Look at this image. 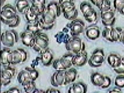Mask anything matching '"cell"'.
I'll list each match as a JSON object with an SVG mask.
<instances>
[{"label": "cell", "instance_id": "cell-36", "mask_svg": "<svg viewBox=\"0 0 124 93\" xmlns=\"http://www.w3.org/2000/svg\"><path fill=\"white\" fill-rule=\"evenodd\" d=\"M113 6L114 9L120 14L124 8V0H114Z\"/></svg>", "mask_w": 124, "mask_h": 93}, {"label": "cell", "instance_id": "cell-51", "mask_svg": "<svg viewBox=\"0 0 124 93\" xmlns=\"http://www.w3.org/2000/svg\"><path fill=\"white\" fill-rule=\"evenodd\" d=\"M46 93H60V90H58L57 88H48L46 91Z\"/></svg>", "mask_w": 124, "mask_h": 93}, {"label": "cell", "instance_id": "cell-55", "mask_svg": "<svg viewBox=\"0 0 124 93\" xmlns=\"http://www.w3.org/2000/svg\"><path fill=\"white\" fill-rule=\"evenodd\" d=\"M120 14H121V15H124V9L122 10V11H121V13H120Z\"/></svg>", "mask_w": 124, "mask_h": 93}, {"label": "cell", "instance_id": "cell-27", "mask_svg": "<svg viewBox=\"0 0 124 93\" xmlns=\"http://www.w3.org/2000/svg\"><path fill=\"white\" fill-rule=\"evenodd\" d=\"M13 57H14V59H13L12 65H16L18 64H22V63H24L23 62V58L22 54L20 52L19 49L13 50Z\"/></svg>", "mask_w": 124, "mask_h": 93}, {"label": "cell", "instance_id": "cell-41", "mask_svg": "<svg viewBox=\"0 0 124 93\" xmlns=\"http://www.w3.org/2000/svg\"><path fill=\"white\" fill-rule=\"evenodd\" d=\"M115 73L117 74H124V58L122 57V63L117 68L112 69Z\"/></svg>", "mask_w": 124, "mask_h": 93}, {"label": "cell", "instance_id": "cell-40", "mask_svg": "<svg viewBox=\"0 0 124 93\" xmlns=\"http://www.w3.org/2000/svg\"><path fill=\"white\" fill-rule=\"evenodd\" d=\"M20 22H21V18H20L19 16L17 14L16 16L13 19L12 22L8 26L11 28H15L16 27L18 26L20 24Z\"/></svg>", "mask_w": 124, "mask_h": 93}, {"label": "cell", "instance_id": "cell-2", "mask_svg": "<svg viewBox=\"0 0 124 93\" xmlns=\"http://www.w3.org/2000/svg\"><path fill=\"white\" fill-rule=\"evenodd\" d=\"M17 15L16 9L11 4H5L1 11V21L4 24L8 26Z\"/></svg>", "mask_w": 124, "mask_h": 93}, {"label": "cell", "instance_id": "cell-16", "mask_svg": "<svg viewBox=\"0 0 124 93\" xmlns=\"http://www.w3.org/2000/svg\"><path fill=\"white\" fill-rule=\"evenodd\" d=\"M105 81V76L98 72L93 73L90 76V81L93 86L101 88Z\"/></svg>", "mask_w": 124, "mask_h": 93}, {"label": "cell", "instance_id": "cell-38", "mask_svg": "<svg viewBox=\"0 0 124 93\" xmlns=\"http://www.w3.org/2000/svg\"><path fill=\"white\" fill-rule=\"evenodd\" d=\"M53 67L56 71H66V69L65 68L64 66L63 65L60 59H55L53 62Z\"/></svg>", "mask_w": 124, "mask_h": 93}, {"label": "cell", "instance_id": "cell-10", "mask_svg": "<svg viewBox=\"0 0 124 93\" xmlns=\"http://www.w3.org/2000/svg\"><path fill=\"white\" fill-rule=\"evenodd\" d=\"M20 37L22 44L26 47L31 48L33 47L35 43V36L31 33L26 30L20 34Z\"/></svg>", "mask_w": 124, "mask_h": 93}, {"label": "cell", "instance_id": "cell-8", "mask_svg": "<svg viewBox=\"0 0 124 93\" xmlns=\"http://www.w3.org/2000/svg\"><path fill=\"white\" fill-rule=\"evenodd\" d=\"M13 59V52L12 50L9 48H4L1 50V64L3 66H9L12 65Z\"/></svg>", "mask_w": 124, "mask_h": 93}, {"label": "cell", "instance_id": "cell-37", "mask_svg": "<svg viewBox=\"0 0 124 93\" xmlns=\"http://www.w3.org/2000/svg\"><path fill=\"white\" fill-rule=\"evenodd\" d=\"M84 18L88 23L93 24L96 23L97 22L98 19L97 13L96 11H94V12L92 13V14H90L89 15H88L86 17H84Z\"/></svg>", "mask_w": 124, "mask_h": 93}, {"label": "cell", "instance_id": "cell-49", "mask_svg": "<svg viewBox=\"0 0 124 93\" xmlns=\"http://www.w3.org/2000/svg\"><path fill=\"white\" fill-rule=\"evenodd\" d=\"M108 93H121L122 92V90H121V88H119V87L115 86L114 88H111V90H109L108 91Z\"/></svg>", "mask_w": 124, "mask_h": 93}, {"label": "cell", "instance_id": "cell-43", "mask_svg": "<svg viewBox=\"0 0 124 93\" xmlns=\"http://www.w3.org/2000/svg\"><path fill=\"white\" fill-rule=\"evenodd\" d=\"M116 18H114L112 19L108 20V21H101L102 24L105 26H113L114 25Z\"/></svg>", "mask_w": 124, "mask_h": 93}, {"label": "cell", "instance_id": "cell-19", "mask_svg": "<svg viewBox=\"0 0 124 93\" xmlns=\"http://www.w3.org/2000/svg\"><path fill=\"white\" fill-rule=\"evenodd\" d=\"M17 79L19 84H21V85L23 87L26 85L31 81H33L30 78L29 73L25 69L19 73L17 76Z\"/></svg>", "mask_w": 124, "mask_h": 93}, {"label": "cell", "instance_id": "cell-14", "mask_svg": "<svg viewBox=\"0 0 124 93\" xmlns=\"http://www.w3.org/2000/svg\"><path fill=\"white\" fill-rule=\"evenodd\" d=\"M46 10L57 18L60 16L61 14H62L61 8L60 4L55 1L50 2L47 5Z\"/></svg>", "mask_w": 124, "mask_h": 93}, {"label": "cell", "instance_id": "cell-4", "mask_svg": "<svg viewBox=\"0 0 124 93\" xmlns=\"http://www.w3.org/2000/svg\"><path fill=\"white\" fill-rule=\"evenodd\" d=\"M18 34L15 30H6L1 34V40L4 47L11 48L18 42Z\"/></svg>", "mask_w": 124, "mask_h": 93}, {"label": "cell", "instance_id": "cell-15", "mask_svg": "<svg viewBox=\"0 0 124 93\" xmlns=\"http://www.w3.org/2000/svg\"><path fill=\"white\" fill-rule=\"evenodd\" d=\"M122 57L116 54H110L107 57V63L112 69L117 68L122 63Z\"/></svg>", "mask_w": 124, "mask_h": 93}, {"label": "cell", "instance_id": "cell-32", "mask_svg": "<svg viewBox=\"0 0 124 93\" xmlns=\"http://www.w3.org/2000/svg\"><path fill=\"white\" fill-rule=\"evenodd\" d=\"M31 7L34 12L39 16H41L43 15V13L46 11V8H47L46 5H32V4H31Z\"/></svg>", "mask_w": 124, "mask_h": 93}, {"label": "cell", "instance_id": "cell-11", "mask_svg": "<svg viewBox=\"0 0 124 93\" xmlns=\"http://www.w3.org/2000/svg\"><path fill=\"white\" fill-rule=\"evenodd\" d=\"M87 62H88V56L86 51L74 55L73 63L75 66L82 67L86 65Z\"/></svg>", "mask_w": 124, "mask_h": 93}, {"label": "cell", "instance_id": "cell-31", "mask_svg": "<svg viewBox=\"0 0 124 93\" xmlns=\"http://www.w3.org/2000/svg\"><path fill=\"white\" fill-rule=\"evenodd\" d=\"M63 15L66 19L72 21L77 18L78 15V11L76 9V8H75L69 12L63 14Z\"/></svg>", "mask_w": 124, "mask_h": 93}, {"label": "cell", "instance_id": "cell-48", "mask_svg": "<svg viewBox=\"0 0 124 93\" xmlns=\"http://www.w3.org/2000/svg\"><path fill=\"white\" fill-rule=\"evenodd\" d=\"M18 49L20 51V52H21V54H22L23 58V62H26V61L27 59V52H26L25 50L22 49V48H18Z\"/></svg>", "mask_w": 124, "mask_h": 93}, {"label": "cell", "instance_id": "cell-25", "mask_svg": "<svg viewBox=\"0 0 124 93\" xmlns=\"http://www.w3.org/2000/svg\"><path fill=\"white\" fill-rule=\"evenodd\" d=\"M26 30L31 33L34 36L37 35L42 31V29L40 27L39 22H37L33 23H27L26 28Z\"/></svg>", "mask_w": 124, "mask_h": 93}, {"label": "cell", "instance_id": "cell-6", "mask_svg": "<svg viewBox=\"0 0 124 93\" xmlns=\"http://www.w3.org/2000/svg\"><path fill=\"white\" fill-rule=\"evenodd\" d=\"M66 26L70 29V34L72 37L79 36L83 33L86 29L85 23L82 20L77 19L72 21Z\"/></svg>", "mask_w": 124, "mask_h": 93}, {"label": "cell", "instance_id": "cell-18", "mask_svg": "<svg viewBox=\"0 0 124 93\" xmlns=\"http://www.w3.org/2000/svg\"><path fill=\"white\" fill-rule=\"evenodd\" d=\"M87 91V87L84 83L78 82L73 83L69 88L68 93H86Z\"/></svg>", "mask_w": 124, "mask_h": 93}, {"label": "cell", "instance_id": "cell-5", "mask_svg": "<svg viewBox=\"0 0 124 93\" xmlns=\"http://www.w3.org/2000/svg\"><path fill=\"white\" fill-rule=\"evenodd\" d=\"M106 56L102 49H96L93 51L90 58L88 60V64L91 67L99 68L104 62Z\"/></svg>", "mask_w": 124, "mask_h": 93}, {"label": "cell", "instance_id": "cell-42", "mask_svg": "<svg viewBox=\"0 0 124 93\" xmlns=\"http://www.w3.org/2000/svg\"><path fill=\"white\" fill-rule=\"evenodd\" d=\"M111 85V79L109 77L107 76H105V81L104 83L103 86L101 87V88L105 89V88H108Z\"/></svg>", "mask_w": 124, "mask_h": 93}, {"label": "cell", "instance_id": "cell-7", "mask_svg": "<svg viewBox=\"0 0 124 93\" xmlns=\"http://www.w3.org/2000/svg\"><path fill=\"white\" fill-rule=\"evenodd\" d=\"M65 72V71H56L51 76L50 83L53 87L58 88V87L66 86Z\"/></svg>", "mask_w": 124, "mask_h": 93}, {"label": "cell", "instance_id": "cell-1", "mask_svg": "<svg viewBox=\"0 0 124 93\" xmlns=\"http://www.w3.org/2000/svg\"><path fill=\"white\" fill-rule=\"evenodd\" d=\"M66 50L73 54H77L85 51V44L78 36L71 37L65 44Z\"/></svg>", "mask_w": 124, "mask_h": 93}, {"label": "cell", "instance_id": "cell-24", "mask_svg": "<svg viewBox=\"0 0 124 93\" xmlns=\"http://www.w3.org/2000/svg\"><path fill=\"white\" fill-rule=\"evenodd\" d=\"M80 11L83 14V17H86L94 12L95 9L90 3L87 2H83L80 4Z\"/></svg>", "mask_w": 124, "mask_h": 93}, {"label": "cell", "instance_id": "cell-29", "mask_svg": "<svg viewBox=\"0 0 124 93\" xmlns=\"http://www.w3.org/2000/svg\"><path fill=\"white\" fill-rule=\"evenodd\" d=\"M113 26H105L102 31V36L108 42L113 43L111 38V31Z\"/></svg>", "mask_w": 124, "mask_h": 93}, {"label": "cell", "instance_id": "cell-17", "mask_svg": "<svg viewBox=\"0 0 124 93\" xmlns=\"http://www.w3.org/2000/svg\"><path fill=\"white\" fill-rule=\"evenodd\" d=\"M78 72L76 69L70 68L66 70L65 72V86L73 83L77 78Z\"/></svg>", "mask_w": 124, "mask_h": 93}, {"label": "cell", "instance_id": "cell-3", "mask_svg": "<svg viewBox=\"0 0 124 93\" xmlns=\"http://www.w3.org/2000/svg\"><path fill=\"white\" fill-rule=\"evenodd\" d=\"M49 45V38L47 34L44 33L40 32L35 36V43L33 50L35 52L41 54L43 51L48 48Z\"/></svg>", "mask_w": 124, "mask_h": 93}, {"label": "cell", "instance_id": "cell-20", "mask_svg": "<svg viewBox=\"0 0 124 93\" xmlns=\"http://www.w3.org/2000/svg\"><path fill=\"white\" fill-rule=\"evenodd\" d=\"M57 18L53 16L52 14L49 13L47 10L43 13L42 15L40 16L39 18V21L40 22L44 23L46 25H55V21Z\"/></svg>", "mask_w": 124, "mask_h": 93}, {"label": "cell", "instance_id": "cell-39", "mask_svg": "<svg viewBox=\"0 0 124 93\" xmlns=\"http://www.w3.org/2000/svg\"><path fill=\"white\" fill-rule=\"evenodd\" d=\"M100 12H103V11H108V10L111 9V1L109 0H104L103 4L99 8Z\"/></svg>", "mask_w": 124, "mask_h": 93}, {"label": "cell", "instance_id": "cell-26", "mask_svg": "<svg viewBox=\"0 0 124 93\" xmlns=\"http://www.w3.org/2000/svg\"><path fill=\"white\" fill-rule=\"evenodd\" d=\"M30 7L28 0H16L15 2V8L17 11L23 14L24 11Z\"/></svg>", "mask_w": 124, "mask_h": 93}, {"label": "cell", "instance_id": "cell-46", "mask_svg": "<svg viewBox=\"0 0 124 93\" xmlns=\"http://www.w3.org/2000/svg\"><path fill=\"white\" fill-rule=\"evenodd\" d=\"M104 0H90L91 2H92L93 5H95L96 7H97L99 9L100 8V7L101 5V4H103Z\"/></svg>", "mask_w": 124, "mask_h": 93}, {"label": "cell", "instance_id": "cell-13", "mask_svg": "<svg viewBox=\"0 0 124 93\" xmlns=\"http://www.w3.org/2000/svg\"><path fill=\"white\" fill-rule=\"evenodd\" d=\"M22 15L24 16L26 20L27 23H33L38 22L39 20V16L37 15L33 10L32 9L31 6L27 8Z\"/></svg>", "mask_w": 124, "mask_h": 93}, {"label": "cell", "instance_id": "cell-54", "mask_svg": "<svg viewBox=\"0 0 124 93\" xmlns=\"http://www.w3.org/2000/svg\"><path fill=\"white\" fill-rule=\"evenodd\" d=\"M7 0H1V7H3L5 5V2Z\"/></svg>", "mask_w": 124, "mask_h": 93}, {"label": "cell", "instance_id": "cell-47", "mask_svg": "<svg viewBox=\"0 0 124 93\" xmlns=\"http://www.w3.org/2000/svg\"><path fill=\"white\" fill-rule=\"evenodd\" d=\"M32 5H46V0H30Z\"/></svg>", "mask_w": 124, "mask_h": 93}, {"label": "cell", "instance_id": "cell-45", "mask_svg": "<svg viewBox=\"0 0 124 93\" xmlns=\"http://www.w3.org/2000/svg\"><path fill=\"white\" fill-rule=\"evenodd\" d=\"M40 61H41L40 56V57H36V58L35 59L32 61V62H31V67H32V68H36V67L39 65V64Z\"/></svg>", "mask_w": 124, "mask_h": 93}, {"label": "cell", "instance_id": "cell-52", "mask_svg": "<svg viewBox=\"0 0 124 93\" xmlns=\"http://www.w3.org/2000/svg\"><path fill=\"white\" fill-rule=\"evenodd\" d=\"M74 2V0H59L58 3L60 5H62V4L65 3V2Z\"/></svg>", "mask_w": 124, "mask_h": 93}, {"label": "cell", "instance_id": "cell-35", "mask_svg": "<svg viewBox=\"0 0 124 93\" xmlns=\"http://www.w3.org/2000/svg\"><path fill=\"white\" fill-rule=\"evenodd\" d=\"M114 85L119 88H124V75L118 74L114 79Z\"/></svg>", "mask_w": 124, "mask_h": 93}, {"label": "cell", "instance_id": "cell-44", "mask_svg": "<svg viewBox=\"0 0 124 93\" xmlns=\"http://www.w3.org/2000/svg\"><path fill=\"white\" fill-rule=\"evenodd\" d=\"M22 91L18 87H11L9 89H8L7 91L3 93H21Z\"/></svg>", "mask_w": 124, "mask_h": 93}, {"label": "cell", "instance_id": "cell-33", "mask_svg": "<svg viewBox=\"0 0 124 93\" xmlns=\"http://www.w3.org/2000/svg\"><path fill=\"white\" fill-rule=\"evenodd\" d=\"M25 69L27 70L29 73L30 78L33 81H36L38 79L39 73L38 71L36 69V68H33L32 67H26Z\"/></svg>", "mask_w": 124, "mask_h": 93}, {"label": "cell", "instance_id": "cell-53", "mask_svg": "<svg viewBox=\"0 0 124 93\" xmlns=\"http://www.w3.org/2000/svg\"><path fill=\"white\" fill-rule=\"evenodd\" d=\"M119 43H122L124 45V30H122V33H121Z\"/></svg>", "mask_w": 124, "mask_h": 93}, {"label": "cell", "instance_id": "cell-12", "mask_svg": "<svg viewBox=\"0 0 124 93\" xmlns=\"http://www.w3.org/2000/svg\"><path fill=\"white\" fill-rule=\"evenodd\" d=\"M40 54V58H41V61L42 65L44 66H49L51 65L53 63V59H54V56L52 51L49 48L43 51Z\"/></svg>", "mask_w": 124, "mask_h": 93}, {"label": "cell", "instance_id": "cell-9", "mask_svg": "<svg viewBox=\"0 0 124 93\" xmlns=\"http://www.w3.org/2000/svg\"><path fill=\"white\" fill-rule=\"evenodd\" d=\"M85 34L86 38L90 40H96L100 37L101 31L99 27L92 25L86 28Z\"/></svg>", "mask_w": 124, "mask_h": 93}, {"label": "cell", "instance_id": "cell-21", "mask_svg": "<svg viewBox=\"0 0 124 93\" xmlns=\"http://www.w3.org/2000/svg\"><path fill=\"white\" fill-rule=\"evenodd\" d=\"M74 55L75 54H71V53L66 54L60 58L61 61L63 65L64 66L66 70L72 68V66H73V58H74Z\"/></svg>", "mask_w": 124, "mask_h": 93}, {"label": "cell", "instance_id": "cell-22", "mask_svg": "<svg viewBox=\"0 0 124 93\" xmlns=\"http://www.w3.org/2000/svg\"><path fill=\"white\" fill-rule=\"evenodd\" d=\"M16 73L15 69L11 66H4L1 71V79L11 80Z\"/></svg>", "mask_w": 124, "mask_h": 93}, {"label": "cell", "instance_id": "cell-50", "mask_svg": "<svg viewBox=\"0 0 124 93\" xmlns=\"http://www.w3.org/2000/svg\"><path fill=\"white\" fill-rule=\"evenodd\" d=\"M11 80H7V79H1V86H7L11 83Z\"/></svg>", "mask_w": 124, "mask_h": 93}, {"label": "cell", "instance_id": "cell-28", "mask_svg": "<svg viewBox=\"0 0 124 93\" xmlns=\"http://www.w3.org/2000/svg\"><path fill=\"white\" fill-rule=\"evenodd\" d=\"M122 30H123V29L122 28H119V27L112 28L111 31V38L113 43L119 42Z\"/></svg>", "mask_w": 124, "mask_h": 93}, {"label": "cell", "instance_id": "cell-30", "mask_svg": "<svg viewBox=\"0 0 124 93\" xmlns=\"http://www.w3.org/2000/svg\"><path fill=\"white\" fill-rule=\"evenodd\" d=\"M100 17L101 21H108L115 18L114 11L112 9L108 11L100 12Z\"/></svg>", "mask_w": 124, "mask_h": 93}, {"label": "cell", "instance_id": "cell-23", "mask_svg": "<svg viewBox=\"0 0 124 93\" xmlns=\"http://www.w3.org/2000/svg\"><path fill=\"white\" fill-rule=\"evenodd\" d=\"M70 33H65L62 30L61 31H59L57 34H55L54 37L56 40V42L58 44H65L69 40L70 38Z\"/></svg>", "mask_w": 124, "mask_h": 93}, {"label": "cell", "instance_id": "cell-34", "mask_svg": "<svg viewBox=\"0 0 124 93\" xmlns=\"http://www.w3.org/2000/svg\"><path fill=\"white\" fill-rule=\"evenodd\" d=\"M24 91L27 93H33L34 90L36 89V85L35 81H31L30 82L23 86Z\"/></svg>", "mask_w": 124, "mask_h": 93}]
</instances>
